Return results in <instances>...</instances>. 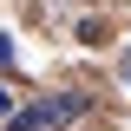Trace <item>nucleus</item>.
Masks as SVG:
<instances>
[{"label":"nucleus","instance_id":"f257e3e1","mask_svg":"<svg viewBox=\"0 0 131 131\" xmlns=\"http://www.w3.org/2000/svg\"><path fill=\"white\" fill-rule=\"evenodd\" d=\"M79 112H85V92H59V98H39V105L13 112L7 131H59V125H72Z\"/></svg>","mask_w":131,"mask_h":131},{"label":"nucleus","instance_id":"f03ea898","mask_svg":"<svg viewBox=\"0 0 131 131\" xmlns=\"http://www.w3.org/2000/svg\"><path fill=\"white\" fill-rule=\"evenodd\" d=\"M7 66H13V39L0 33V72H7Z\"/></svg>","mask_w":131,"mask_h":131},{"label":"nucleus","instance_id":"7ed1b4c3","mask_svg":"<svg viewBox=\"0 0 131 131\" xmlns=\"http://www.w3.org/2000/svg\"><path fill=\"white\" fill-rule=\"evenodd\" d=\"M118 79H125V85H131V52H125V59H118Z\"/></svg>","mask_w":131,"mask_h":131},{"label":"nucleus","instance_id":"20e7f679","mask_svg":"<svg viewBox=\"0 0 131 131\" xmlns=\"http://www.w3.org/2000/svg\"><path fill=\"white\" fill-rule=\"evenodd\" d=\"M0 118H13V105H7V85H0Z\"/></svg>","mask_w":131,"mask_h":131}]
</instances>
